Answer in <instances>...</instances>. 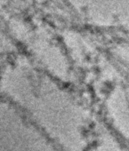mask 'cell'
<instances>
[{"instance_id":"cell-1","label":"cell","mask_w":129,"mask_h":151,"mask_svg":"<svg viewBox=\"0 0 129 151\" xmlns=\"http://www.w3.org/2000/svg\"><path fill=\"white\" fill-rule=\"evenodd\" d=\"M13 44L0 23V70L10 60L8 58L13 52Z\"/></svg>"}]
</instances>
